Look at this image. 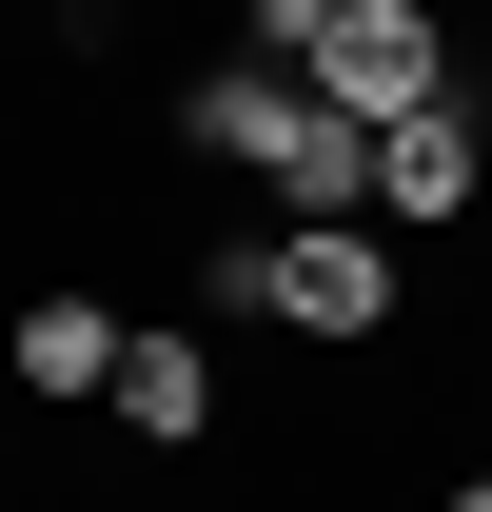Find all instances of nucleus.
I'll return each instance as SVG.
<instances>
[{
    "mask_svg": "<svg viewBox=\"0 0 492 512\" xmlns=\"http://www.w3.org/2000/svg\"><path fill=\"white\" fill-rule=\"evenodd\" d=\"M99 414H119V434H217V335H178V316H138L119 335V394H99Z\"/></svg>",
    "mask_w": 492,
    "mask_h": 512,
    "instance_id": "obj_4",
    "label": "nucleus"
},
{
    "mask_svg": "<svg viewBox=\"0 0 492 512\" xmlns=\"http://www.w3.org/2000/svg\"><path fill=\"white\" fill-rule=\"evenodd\" d=\"M315 99H335V119H414V99H453V20H433V0H335Z\"/></svg>",
    "mask_w": 492,
    "mask_h": 512,
    "instance_id": "obj_1",
    "label": "nucleus"
},
{
    "mask_svg": "<svg viewBox=\"0 0 492 512\" xmlns=\"http://www.w3.org/2000/svg\"><path fill=\"white\" fill-rule=\"evenodd\" d=\"M453 512H492V473H453Z\"/></svg>",
    "mask_w": 492,
    "mask_h": 512,
    "instance_id": "obj_7",
    "label": "nucleus"
},
{
    "mask_svg": "<svg viewBox=\"0 0 492 512\" xmlns=\"http://www.w3.org/2000/svg\"><path fill=\"white\" fill-rule=\"evenodd\" d=\"M119 296H20V335H0V375L20 394H119Z\"/></svg>",
    "mask_w": 492,
    "mask_h": 512,
    "instance_id": "obj_5",
    "label": "nucleus"
},
{
    "mask_svg": "<svg viewBox=\"0 0 492 512\" xmlns=\"http://www.w3.org/2000/svg\"><path fill=\"white\" fill-rule=\"evenodd\" d=\"M237 20H256V60H296V79H315V40H335V0H237Z\"/></svg>",
    "mask_w": 492,
    "mask_h": 512,
    "instance_id": "obj_6",
    "label": "nucleus"
},
{
    "mask_svg": "<svg viewBox=\"0 0 492 512\" xmlns=\"http://www.w3.org/2000/svg\"><path fill=\"white\" fill-rule=\"evenodd\" d=\"M473 178H492L473 99H414V119H374V217H394V237H414V217H473Z\"/></svg>",
    "mask_w": 492,
    "mask_h": 512,
    "instance_id": "obj_3",
    "label": "nucleus"
},
{
    "mask_svg": "<svg viewBox=\"0 0 492 512\" xmlns=\"http://www.w3.org/2000/svg\"><path fill=\"white\" fill-rule=\"evenodd\" d=\"M276 316H296V335H394V256H374V217H296V237H276Z\"/></svg>",
    "mask_w": 492,
    "mask_h": 512,
    "instance_id": "obj_2",
    "label": "nucleus"
}]
</instances>
